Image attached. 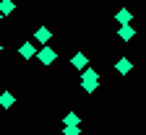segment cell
Instances as JSON below:
<instances>
[{"mask_svg":"<svg viewBox=\"0 0 146 135\" xmlns=\"http://www.w3.org/2000/svg\"><path fill=\"white\" fill-rule=\"evenodd\" d=\"M120 36H123V39H131V36H133V29L131 26H120Z\"/></svg>","mask_w":146,"mask_h":135,"instance_id":"ba28073f","label":"cell"},{"mask_svg":"<svg viewBox=\"0 0 146 135\" xmlns=\"http://www.w3.org/2000/svg\"><path fill=\"white\" fill-rule=\"evenodd\" d=\"M65 135H78V127H76V125H70V127H65Z\"/></svg>","mask_w":146,"mask_h":135,"instance_id":"7c38bea8","label":"cell"},{"mask_svg":"<svg viewBox=\"0 0 146 135\" xmlns=\"http://www.w3.org/2000/svg\"><path fill=\"white\" fill-rule=\"evenodd\" d=\"M65 125L70 127V125H78V117H76V114H68V117H65Z\"/></svg>","mask_w":146,"mask_h":135,"instance_id":"8fae6325","label":"cell"},{"mask_svg":"<svg viewBox=\"0 0 146 135\" xmlns=\"http://www.w3.org/2000/svg\"><path fill=\"white\" fill-rule=\"evenodd\" d=\"M81 83H84V88H86V91H94V88H97V73L91 70V68H86V70H84Z\"/></svg>","mask_w":146,"mask_h":135,"instance_id":"6da1fadb","label":"cell"},{"mask_svg":"<svg viewBox=\"0 0 146 135\" xmlns=\"http://www.w3.org/2000/svg\"><path fill=\"white\" fill-rule=\"evenodd\" d=\"M36 39H39V42L44 44V42L50 39V31H47V29H39V31H36Z\"/></svg>","mask_w":146,"mask_h":135,"instance_id":"9c48e42d","label":"cell"},{"mask_svg":"<svg viewBox=\"0 0 146 135\" xmlns=\"http://www.w3.org/2000/svg\"><path fill=\"white\" fill-rule=\"evenodd\" d=\"M128 70H131V60H125V57H123V60H117V73L125 75Z\"/></svg>","mask_w":146,"mask_h":135,"instance_id":"3957f363","label":"cell"},{"mask_svg":"<svg viewBox=\"0 0 146 135\" xmlns=\"http://www.w3.org/2000/svg\"><path fill=\"white\" fill-rule=\"evenodd\" d=\"M39 60H42V63H44V65H50V63H52V60H55V52H52V49H50V47H44V49H42V52H39Z\"/></svg>","mask_w":146,"mask_h":135,"instance_id":"7a4b0ae2","label":"cell"},{"mask_svg":"<svg viewBox=\"0 0 146 135\" xmlns=\"http://www.w3.org/2000/svg\"><path fill=\"white\" fill-rule=\"evenodd\" d=\"M73 65H76V68H86V57L84 55H76V57H73Z\"/></svg>","mask_w":146,"mask_h":135,"instance_id":"30bf717a","label":"cell"},{"mask_svg":"<svg viewBox=\"0 0 146 135\" xmlns=\"http://www.w3.org/2000/svg\"><path fill=\"white\" fill-rule=\"evenodd\" d=\"M13 11V0H0V13H11Z\"/></svg>","mask_w":146,"mask_h":135,"instance_id":"277c9868","label":"cell"},{"mask_svg":"<svg viewBox=\"0 0 146 135\" xmlns=\"http://www.w3.org/2000/svg\"><path fill=\"white\" fill-rule=\"evenodd\" d=\"M18 52H21V57H31V55H34V44H24Z\"/></svg>","mask_w":146,"mask_h":135,"instance_id":"8992f818","label":"cell"},{"mask_svg":"<svg viewBox=\"0 0 146 135\" xmlns=\"http://www.w3.org/2000/svg\"><path fill=\"white\" fill-rule=\"evenodd\" d=\"M0 104H3V107H11L13 104V96L11 94H0Z\"/></svg>","mask_w":146,"mask_h":135,"instance_id":"52a82bcc","label":"cell"},{"mask_svg":"<svg viewBox=\"0 0 146 135\" xmlns=\"http://www.w3.org/2000/svg\"><path fill=\"white\" fill-rule=\"evenodd\" d=\"M117 21H120L123 26H128V24H131V13H128V11H120V13H117Z\"/></svg>","mask_w":146,"mask_h":135,"instance_id":"5b68a950","label":"cell"}]
</instances>
